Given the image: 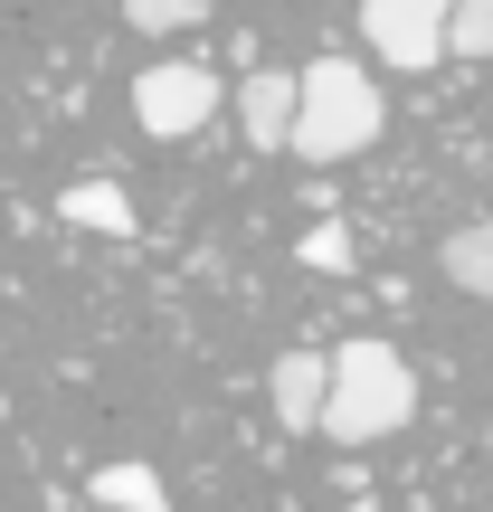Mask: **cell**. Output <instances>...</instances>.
<instances>
[{
    "label": "cell",
    "instance_id": "cell-8",
    "mask_svg": "<svg viewBox=\"0 0 493 512\" xmlns=\"http://www.w3.org/2000/svg\"><path fill=\"white\" fill-rule=\"evenodd\" d=\"M437 266H446V285H465V294H475V304H493V219L456 228V238L437 247Z\"/></svg>",
    "mask_w": 493,
    "mask_h": 512
},
{
    "label": "cell",
    "instance_id": "cell-7",
    "mask_svg": "<svg viewBox=\"0 0 493 512\" xmlns=\"http://www.w3.org/2000/svg\"><path fill=\"white\" fill-rule=\"evenodd\" d=\"M57 219L67 228H95V238H133V200H124V181H67L57 190Z\"/></svg>",
    "mask_w": 493,
    "mask_h": 512
},
{
    "label": "cell",
    "instance_id": "cell-13",
    "mask_svg": "<svg viewBox=\"0 0 493 512\" xmlns=\"http://www.w3.org/2000/svg\"><path fill=\"white\" fill-rule=\"evenodd\" d=\"M342 512H380V503H342Z\"/></svg>",
    "mask_w": 493,
    "mask_h": 512
},
{
    "label": "cell",
    "instance_id": "cell-5",
    "mask_svg": "<svg viewBox=\"0 0 493 512\" xmlns=\"http://www.w3.org/2000/svg\"><path fill=\"white\" fill-rule=\"evenodd\" d=\"M294 105H304V67H247L238 86L247 152H294Z\"/></svg>",
    "mask_w": 493,
    "mask_h": 512
},
{
    "label": "cell",
    "instance_id": "cell-12",
    "mask_svg": "<svg viewBox=\"0 0 493 512\" xmlns=\"http://www.w3.org/2000/svg\"><path fill=\"white\" fill-rule=\"evenodd\" d=\"M294 256H304L313 275H342V266H351V228H342V219H323V228H304V238H294Z\"/></svg>",
    "mask_w": 493,
    "mask_h": 512
},
{
    "label": "cell",
    "instance_id": "cell-9",
    "mask_svg": "<svg viewBox=\"0 0 493 512\" xmlns=\"http://www.w3.org/2000/svg\"><path fill=\"white\" fill-rule=\"evenodd\" d=\"M95 503H105V512H171L162 475H152L143 456H124V465H95Z\"/></svg>",
    "mask_w": 493,
    "mask_h": 512
},
{
    "label": "cell",
    "instance_id": "cell-2",
    "mask_svg": "<svg viewBox=\"0 0 493 512\" xmlns=\"http://www.w3.org/2000/svg\"><path fill=\"white\" fill-rule=\"evenodd\" d=\"M380 143V86L351 57H313L304 105H294V162H351Z\"/></svg>",
    "mask_w": 493,
    "mask_h": 512
},
{
    "label": "cell",
    "instance_id": "cell-4",
    "mask_svg": "<svg viewBox=\"0 0 493 512\" xmlns=\"http://www.w3.org/2000/svg\"><path fill=\"white\" fill-rule=\"evenodd\" d=\"M446 19H456V0H361L370 57H380V67H399V76L446 67Z\"/></svg>",
    "mask_w": 493,
    "mask_h": 512
},
{
    "label": "cell",
    "instance_id": "cell-10",
    "mask_svg": "<svg viewBox=\"0 0 493 512\" xmlns=\"http://www.w3.org/2000/svg\"><path fill=\"white\" fill-rule=\"evenodd\" d=\"M446 57H493V0H456V19H446Z\"/></svg>",
    "mask_w": 493,
    "mask_h": 512
},
{
    "label": "cell",
    "instance_id": "cell-11",
    "mask_svg": "<svg viewBox=\"0 0 493 512\" xmlns=\"http://www.w3.org/2000/svg\"><path fill=\"white\" fill-rule=\"evenodd\" d=\"M124 19H133L143 38H171V29H200L209 0H124Z\"/></svg>",
    "mask_w": 493,
    "mask_h": 512
},
{
    "label": "cell",
    "instance_id": "cell-1",
    "mask_svg": "<svg viewBox=\"0 0 493 512\" xmlns=\"http://www.w3.org/2000/svg\"><path fill=\"white\" fill-rule=\"evenodd\" d=\"M418 418V370L399 361V342L361 332V342L332 351V408H323V437L370 446V437H399Z\"/></svg>",
    "mask_w": 493,
    "mask_h": 512
},
{
    "label": "cell",
    "instance_id": "cell-6",
    "mask_svg": "<svg viewBox=\"0 0 493 512\" xmlns=\"http://www.w3.org/2000/svg\"><path fill=\"white\" fill-rule=\"evenodd\" d=\"M266 399H275V427L313 437L323 408H332V351H285V361L266 370Z\"/></svg>",
    "mask_w": 493,
    "mask_h": 512
},
{
    "label": "cell",
    "instance_id": "cell-3",
    "mask_svg": "<svg viewBox=\"0 0 493 512\" xmlns=\"http://www.w3.org/2000/svg\"><path fill=\"white\" fill-rule=\"evenodd\" d=\"M209 114H219V67H200V57H152V67L133 76V124H143L152 143H181Z\"/></svg>",
    "mask_w": 493,
    "mask_h": 512
},
{
    "label": "cell",
    "instance_id": "cell-14",
    "mask_svg": "<svg viewBox=\"0 0 493 512\" xmlns=\"http://www.w3.org/2000/svg\"><path fill=\"white\" fill-rule=\"evenodd\" d=\"M0 418H10V399H0Z\"/></svg>",
    "mask_w": 493,
    "mask_h": 512
}]
</instances>
